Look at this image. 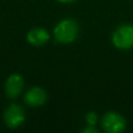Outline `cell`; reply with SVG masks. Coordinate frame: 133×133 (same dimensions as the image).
I'll return each mask as SVG.
<instances>
[{
    "instance_id": "cell-1",
    "label": "cell",
    "mask_w": 133,
    "mask_h": 133,
    "mask_svg": "<svg viewBox=\"0 0 133 133\" xmlns=\"http://www.w3.org/2000/svg\"><path fill=\"white\" fill-rule=\"evenodd\" d=\"M78 33V26L74 20H63L54 29V35L59 43H72Z\"/></svg>"
},
{
    "instance_id": "cell-2",
    "label": "cell",
    "mask_w": 133,
    "mask_h": 133,
    "mask_svg": "<svg viewBox=\"0 0 133 133\" xmlns=\"http://www.w3.org/2000/svg\"><path fill=\"white\" fill-rule=\"evenodd\" d=\"M113 44L119 49H129L133 46V27L124 25L118 27L112 35Z\"/></svg>"
},
{
    "instance_id": "cell-3",
    "label": "cell",
    "mask_w": 133,
    "mask_h": 133,
    "mask_svg": "<svg viewBox=\"0 0 133 133\" xmlns=\"http://www.w3.org/2000/svg\"><path fill=\"white\" fill-rule=\"evenodd\" d=\"M125 126L126 123L123 116L114 112H108L102 118V127L106 132L109 133L122 132L125 129Z\"/></svg>"
},
{
    "instance_id": "cell-4",
    "label": "cell",
    "mask_w": 133,
    "mask_h": 133,
    "mask_svg": "<svg viewBox=\"0 0 133 133\" xmlns=\"http://www.w3.org/2000/svg\"><path fill=\"white\" fill-rule=\"evenodd\" d=\"M24 121L23 109L16 104H11L4 112V122L9 128L19 127Z\"/></svg>"
},
{
    "instance_id": "cell-5",
    "label": "cell",
    "mask_w": 133,
    "mask_h": 133,
    "mask_svg": "<svg viewBox=\"0 0 133 133\" xmlns=\"http://www.w3.org/2000/svg\"><path fill=\"white\" fill-rule=\"evenodd\" d=\"M22 88H23V78L20 75L14 74L7 79L5 84V90L8 97L15 98L19 96Z\"/></svg>"
},
{
    "instance_id": "cell-6",
    "label": "cell",
    "mask_w": 133,
    "mask_h": 133,
    "mask_svg": "<svg viewBox=\"0 0 133 133\" xmlns=\"http://www.w3.org/2000/svg\"><path fill=\"white\" fill-rule=\"evenodd\" d=\"M46 99H47L46 92L44 91V89H42L39 87L31 88L25 96L26 103L31 106H39L45 103Z\"/></svg>"
},
{
    "instance_id": "cell-7",
    "label": "cell",
    "mask_w": 133,
    "mask_h": 133,
    "mask_svg": "<svg viewBox=\"0 0 133 133\" xmlns=\"http://www.w3.org/2000/svg\"><path fill=\"white\" fill-rule=\"evenodd\" d=\"M48 39H49V33L43 28H34L30 30L27 34V41L34 46L44 45L48 42Z\"/></svg>"
},
{
    "instance_id": "cell-8",
    "label": "cell",
    "mask_w": 133,
    "mask_h": 133,
    "mask_svg": "<svg viewBox=\"0 0 133 133\" xmlns=\"http://www.w3.org/2000/svg\"><path fill=\"white\" fill-rule=\"evenodd\" d=\"M86 122L89 124V126H94L97 122V114L95 112H89L86 114Z\"/></svg>"
},
{
    "instance_id": "cell-9",
    "label": "cell",
    "mask_w": 133,
    "mask_h": 133,
    "mask_svg": "<svg viewBox=\"0 0 133 133\" xmlns=\"http://www.w3.org/2000/svg\"><path fill=\"white\" fill-rule=\"evenodd\" d=\"M82 132H84V133H96L97 130L94 129V128H85L84 130H82Z\"/></svg>"
},
{
    "instance_id": "cell-10",
    "label": "cell",
    "mask_w": 133,
    "mask_h": 133,
    "mask_svg": "<svg viewBox=\"0 0 133 133\" xmlns=\"http://www.w3.org/2000/svg\"><path fill=\"white\" fill-rule=\"evenodd\" d=\"M59 2H62V3H69V2H72L74 0H58Z\"/></svg>"
}]
</instances>
